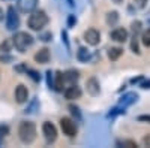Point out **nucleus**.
<instances>
[{"mask_svg": "<svg viewBox=\"0 0 150 148\" xmlns=\"http://www.w3.org/2000/svg\"><path fill=\"white\" fill-rule=\"evenodd\" d=\"M18 136L24 144H32L36 138V126L32 121H23L18 127Z\"/></svg>", "mask_w": 150, "mask_h": 148, "instance_id": "nucleus-1", "label": "nucleus"}, {"mask_svg": "<svg viewBox=\"0 0 150 148\" xmlns=\"http://www.w3.org/2000/svg\"><path fill=\"white\" fill-rule=\"evenodd\" d=\"M12 43L17 48V51L26 53L27 48H30L33 45V38L26 32H18V33H15L14 38H12Z\"/></svg>", "mask_w": 150, "mask_h": 148, "instance_id": "nucleus-2", "label": "nucleus"}, {"mask_svg": "<svg viewBox=\"0 0 150 148\" xmlns=\"http://www.w3.org/2000/svg\"><path fill=\"white\" fill-rule=\"evenodd\" d=\"M47 22H48V17L44 11H33L32 12V15L29 17V27L32 30H36V32H39L42 30L45 26H47Z\"/></svg>", "mask_w": 150, "mask_h": 148, "instance_id": "nucleus-3", "label": "nucleus"}, {"mask_svg": "<svg viewBox=\"0 0 150 148\" xmlns=\"http://www.w3.org/2000/svg\"><path fill=\"white\" fill-rule=\"evenodd\" d=\"M60 127H62V130H63V133L66 135V136H69V138H74L75 135H77V130H78L75 121L72 118H69V117H63L60 120Z\"/></svg>", "mask_w": 150, "mask_h": 148, "instance_id": "nucleus-4", "label": "nucleus"}, {"mask_svg": "<svg viewBox=\"0 0 150 148\" xmlns=\"http://www.w3.org/2000/svg\"><path fill=\"white\" fill-rule=\"evenodd\" d=\"M20 26V17L14 6L8 8V15H6V29L8 30H17Z\"/></svg>", "mask_w": 150, "mask_h": 148, "instance_id": "nucleus-5", "label": "nucleus"}, {"mask_svg": "<svg viewBox=\"0 0 150 148\" xmlns=\"http://www.w3.org/2000/svg\"><path fill=\"white\" fill-rule=\"evenodd\" d=\"M42 133H44V136L47 139L48 144H51L57 139V129L56 126L53 124V123H50V121H45L44 123V126H42Z\"/></svg>", "mask_w": 150, "mask_h": 148, "instance_id": "nucleus-6", "label": "nucleus"}, {"mask_svg": "<svg viewBox=\"0 0 150 148\" xmlns=\"http://www.w3.org/2000/svg\"><path fill=\"white\" fill-rule=\"evenodd\" d=\"M84 41L89 45L95 46V45L99 43V41H101V33H99L96 29H89L84 33Z\"/></svg>", "mask_w": 150, "mask_h": 148, "instance_id": "nucleus-7", "label": "nucleus"}, {"mask_svg": "<svg viewBox=\"0 0 150 148\" xmlns=\"http://www.w3.org/2000/svg\"><path fill=\"white\" fill-rule=\"evenodd\" d=\"M38 0H18V9L24 14H29L36 9Z\"/></svg>", "mask_w": 150, "mask_h": 148, "instance_id": "nucleus-8", "label": "nucleus"}, {"mask_svg": "<svg viewBox=\"0 0 150 148\" xmlns=\"http://www.w3.org/2000/svg\"><path fill=\"white\" fill-rule=\"evenodd\" d=\"M65 97L68 100H74V99H80L81 97V88L75 84H71L69 87L65 90Z\"/></svg>", "mask_w": 150, "mask_h": 148, "instance_id": "nucleus-9", "label": "nucleus"}, {"mask_svg": "<svg viewBox=\"0 0 150 148\" xmlns=\"http://www.w3.org/2000/svg\"><path fill=\"white\" fill-rule=\"evenodd\" d=\"M15 99H17L18 103L27 102V99H29V91H27V88L24 87L23 84L17 85V88H15Z\"/></svg>", "mask_w": 150, "mask_h": 148, "instance_id": "nucleus-10", "label": "nucleus"}, {"mask_svg": "<svg viewBox=\"0 0 150 148\" xmlns=\"http://www.w3.org/2000/svg\"><path fill=\"white\" fill-rule=\"evenodd\" d=\"M50 58H51V54H50V49H48V48H42V49H39V51L35 54L36 63H41V65L48 63Z\"/></svg>", "mask_w": 150, "mask_h": 148, "instance_id": "nucleus-11", "label": "nucleus"}, {"mask_svg": "<svg viewBox=\"0 0 150 148\" xmlns=\"http://www.w3.org/2000/svg\"><path fill=\"white\" fill-rule=\"evenodd\" d=\"M111 39L116 42H125L128 39V30H125L122 27H117L111 32Z\"/></svg>", "mask_w": 150, "mask_h": 148, "instance_id": "nucleus-12", "label": "nucleus"}, {"mask_svg": "<svg viewBox=\"0 0 150 148\" xmlns=\"http://www.w3.org/2000/svg\"><path fill=\"white\" fill-rule=\"evenodd\" d=\"M65 75L62 72H56L54 75V82H53V88L56 91H63V87H65Z\"/></svg>", "mask_w": 150, "mask_h": 148, "instance_id": "nucleus-13", "label": "nucleus"}, {"mask_svg": "<svg viewBox=\"0 0 150 148\" xmlns=\"http://www.w3.org/2000/svg\"><path fill=\"white\" fill-rule=\"evenodd\" d=\"M86 87H87V91H89L92 96H98L99 93H101V87H99V82H98L96 78H90L89 81H87Z\"/></svg>", "mask_w": 150, "mask_h": 148, "instance_id": "nucleus-14", "label": "nucleus"}, {"mask_svg": "<svg viewBox=\"0 0 150 148\" xmlns=\"http://www.w3.org/2000/svg\"><path fill=\"white\" fill-rule=\"evenodd\" d=\"M137 99H138V94H137V93H128V94H125L120 99V105L122 106H129L134 102H137Z\"/></svg>", "mask_w": 150, "mask_h": 148, "instance_id": "nucleus-15", "label": "nucleus"}, {"mask_svg": "<svg viewBox=\"0 0 150 148\" xmlns=\"http://www.w3.org/2000/svg\"><path fill=\"white\" fill-rule=\"evenodd\" d=\"M77 58L80 61H83V63H86L87 60H90V51L87 48H80L77 53Z\"/></svg>", "mask_w": 150, "mask_h": 148, "instance_id": "nucleus-16", "label": "nucleus"}, {"mask_svg": "<svg viewBox=\"0 0 150 148\" xmlns=\"http://www.w3.org/2000/svg\"><path fill=\"white\" fill-rule=\"evenodd\" d=\"M63 75H65V81H68L71 84H75V81L78 79V72L77 70H68Z\"/></svg>", "mask_w": 150, "mask_h": 148, "instance_id": "nucleus-17", "label": "nucleus"}, {"mask_svg": "<svg viewBox=\"0 0 150 148\" xmlns=\"http://www.w3.org/2000/svg\"><path fill=\"white\" fill-rule=\"evenodd\" d=\"M122 54H123V49L119 48V46H114V48H111L110 51H108V57H110V60H117Z\"/></svg>", "mask_w": 150, "mask_h": 148, "instance_id": "nucleus-18", "label": "nucleus"}, {"mask_svg": "<svg viewBox=\"0 0 150 148\" xmlns=\"http://www.w3.org/2000/svg\"><path fill=\"white\" fill-rule=\"evenodd\" d=\"M119 21V14L116 11H112V12H108L107 14V22L110 24V26H114V24Z\"/></svg>", "mask_w": 150, "mask_h": 148, "instance_id": "nucleus-19", "label": "nucleus"}, {"mask_svg": "<svg viewBox=\"0 0 150 148\" xmlns=\"http://www.w3.org/2000/svg\"><path fill=\"white\" fill-rule=\"evenodd\" d=\"M131 27H132V36H138L141 32V21H134Z\"/></svg>", "mask_w": 150, "mask_h": 148, "instance_id": "nucleus-20", "label": "nucleus"}, {"mask_svg": "<svg viewBox=\"0 0 150 148\" xmlns=\"http://www.w3.org/2000/svg\"><path fill=\"white\" fill-rule=\"evenodd\" d=\"M131 48L135 54H140V48H138V36H132V42H131Z\"/></svg>", "mask_w": 150, "mask_h": 148, "instance_id": "nucleus-21", "label": "nucleus"}, {"mask_svg": "<svg viewBox=\"0 0 150 148\" xmlns=\"http://www.w3.org/2000/svg\"><path fill=\"white\" fill-rule=\"evenodd\" d=\"M11 46H14V43H12V39H6V41L2 43V46H0V49H2L3 53H9Z\"/></svg>", "mask_w": 150, "mask_h": 148, "instance_id": "nucleus-22", "label": "nucleus"}, {"mask_svg": "<svg viewBox=\"0 0 150 148\" xmlns=\"http://www.w3.org/2000/svg\"><path fill=\"white\" fill-rule=\"evenodd\" d=\"M141 39H143V43H144L146 46H150V29H147L146 32H143Z\"/></svg>", "mask_w": 150, "mask_h": 148, "instance_id": "nucleus-23", "label": "nucleus"}, {"mask_svg": "<svg viewBox=\"0 0 150 148\" xmlns=\"http://www.w3.org/2000/svg\"><path fill=\"white\" fill-rule=\"evenodd\" d=\"M27 73H29V75H30V78L33 79V81H39L41 79V76H39V73H38V72H35V70H32V69H27Z\"/></svg>", "mask_w": 150, "mask_h": 148, "instance_id": "nucleus-24", "label": "nucleus"}, {"mask_svg": "<svg viewBox=\"0 0 150 148\" xmlns=\"http://www.w3.org/2000/svg\"><path fill=\"white\" fill-rule=\"evenodd\" d=\"M69 109H71L72 115H75V117H77V120H81V114H80V111H78V108H77V106L71 105V106H69Z\"/></svg>", "mask_w": 150, "mask_h": 148, "instance_id": "nucleus-25", "label": "nucleus"}, {"mask_svg": "<svg viewBox=\"0 0 150 148\" xmlns=\"http://www.w3.org/2000/svg\"><path fill=\"white\" fill-rule=\"evenodd\" d=\"M119 145L128 147V148H135L137 147V142H134V141H123V142H119Z\"/></svg>", "mask_w": 150, "mask_h": 148, "instance_id": "nucleus-26", "label": "nucleus"}, {"mask_svg": "<svg viewBox=\"0 0 150 148\" xmlns=\"http://www.w3.org/2000/svg\"><path fill=\"white\" fill-rule=\"evenodd\" d=\"M47 82H48V87L53 88V73H51V70L47 72Z\"/></svg>", "mask_w": 150, "mask_h": 148, "instance_id": "nucleus-27", "label": "nucleus"}, {"mask_svg": "<svg viewBox=\"0 0 150 148\" xmlns=\"http://www.w3.org/2000/svg\"><path fill=\"white\" fill-rule=\"evenodd\" d=\"M117 114H125V109H120V108H116V109H112V112L108 114V117H114Z\"/></svg>", "mask_w": 150, "mask_h": 148, "instance_id": "nucleus-28", "label": "nucleus"}, {"mask_svg": "<svg viewBox=\"0 0 150 148\" xmlns=\"http://www.w3.org/2000/svg\"><path fill=\"white\" fill-rule=\"evenodd\" d=\"M134 3L137 8H144L147 5V0H134Z\"/></svg>", "mask_w": 150, "mask_h": 148, "instance_id": "nucleus-29", "label": "nucleus"}, {"mask_svg": "<svg viewBox=\"0 0 150 148\" xmlns=\"http://www.w3.org/2000/svg\"><path fill=\"white\" fill-rule=\"evenodd\" d=\"M8 132H9V129L6 126H0V138L5 136V135H8Z\"/></svg>", "mask_w": 150, "mask_h": 148, "instance_id": "nucleus-30", "label": "nucleus"}, {"mask_svg": "<svg viewBox=\"0 0 150 148\" xmlns=\"http://www.w3.org/2000/svg\"><path fill=\"white\" fill-rule=\"evenodd\" d=\"M51 38H53V34H51V33H45V34L41 36V39L45 41V42H47V41H51Z\"/></svg>", "mask_w": 150, "mask_h": 148, "instance_id": "nucleus-31", "label": "nucleus"}, {"mask_svg": "<svg viewBox=\"0 0 150 148\" xmlns=\"http://www.w3.org/2000/svg\"><path fill=\"white\" fill-rule=\"evenodd\" d=\"M62 39H63V42L66 43V46L69 48V43H68V34H66V32H62Z\"/></svg>", "mask_w": 150, "mask_h": 148, "instance_id": "nucleus-32", "label": "nucleus"}, {"mask_svg": "<svg viewBox=\"0 0 150 148\" xmlns=\"http://www.w3.org/2000/svg\"><path fill=\"white\" fill-rule=\"evenodd\" d=\"M138 120H140V121H147V123H150V115H140Z\"/></svg>", "mask_w": 150, "mask_h": 148, "instance_id": "nucleus-33", "label": "nucleus"}, {"mask_svg": "<svg viewBox=\"0 0 150 148\" xmlns=\"http://www.w3.org/2000/svg\"><path fill=\"white\" fill-rule=\"evenodd\" d=\"M141 88H150V79H149V81H144V82L141 84Z\"/></svg>", "mask_w": 150, "mask_h": 148, "instance_id": "nucleus-34", "label": "nucleus"}, {"mask_svg": "<svg viewBox=\"0 0 150 148\" xmlns=\"http://www.w3.org/2000/svg\"><path fill=\"white\" fill-rule=\"evenodd\" d=\"M75 21H77V20L74 18V15H71V17H69V21H68V22H69V26H74Z\"/></svg>", "mask_w": 150, "mask_h": 148, "instance_id": "nucleus-35", "label": "nucleus"}, {"mask_svg": "<svg viewBox=\"0 0 150 148\" xmlns=\"http://www.w3.org/2000/svg\"><path fill=\"white\" fill-rule=\"evenodd\" d=\"M144 144H146V145H147V144L150 145V138H144Z\"/></svg>", "mask_w": 150, "mask_h": 148, "instance_id": "nucleus-36", "label": "nucleus"}, {"mask_svg": "<svg viewBox=\"0 0 150 148\" xmlns=\"http://www.w3.org/2000/svg\"><path fill=\"white\" fill-rule=\"evenodd\" d=\"M2 20H3V11L0 9V21H2Z\"/></svg>", "mask_w": 150, "mask_h": 148, "instance_id": "nucleus-37", "label": "nucleus"}, {"mask_svg": "<svg viewBox=\"0 0 150 148\" xmlns=\"http://www.w3.org/2000/svg\"><path fill=\"white\" fill-rule=\"evenodd\" d=\"M68 3H69L71 6H74V0H68Z\"/></svg>", "mask_w": 150, "mask_h": 148, "instance_id": "nucleus-38", "label": "nucleus"}, {"mask_svg": "<svg viewBox=\"0 0 150 148\" xmlns=\"http://www.w3.org/2000/svg\"><path fill=\"white\" fill-rule=\"evenodd\" d=\"M112 2H114V3H122L123 0H112Z\"/></svg>", "mask_w": 150, "mask_h": 148, "instance_id": "nucleus-39", "label": "nucleus"}, {"mask_svg": "<svg viewBox=\"0 0 150 148\" xmlns=\"http://www.w3.org/2000/svg\"><path fill=\"white\" fill-rule=\"evenodd\" d=\"M0 145H2V139H0Z\"/></svg>", "mask_w": 150, "mask_h": 148, "instance_id": "nucleus-40", "label": "nucleus"}]
</instances>
